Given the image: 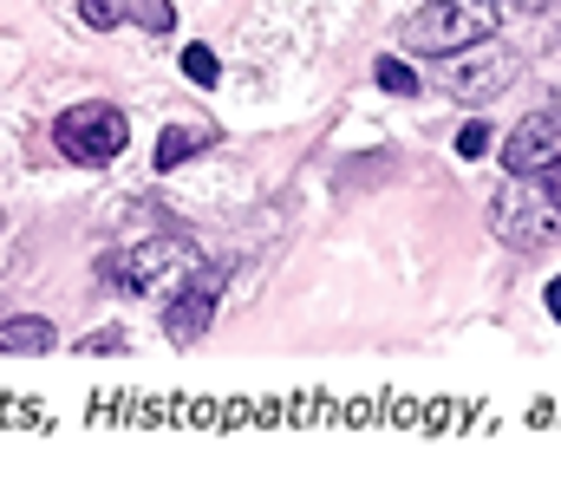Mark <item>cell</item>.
<instances>
[{"instance_id": "6da1fadb", "label": "cell", "mask_w": 561, "mask_h": 502, "mask_svg": "<svg viewBox=\"0 0 561 502\" xmlns=\"http://www.w3.org/2000/svg\"><path fill=\"white\" fill-rule=\"evenodd\" d=\"M496 20H503L496 0H424L399 26V46L419 59H444V53H463L477 39H496Z\"/></svg>"}, {"instance_id": "7a4b0ae2", "label": "cell", "mask_w": 561, "mask_h": 502, "mask_svg": "<svg viewBox=\"0 0 561 502\" xmlns=\"http://www.w3.org/2000/svg\"><path fill=\"white\" fill-rule=\"evenodd\" d=\"M516 72H523V59L510 53V46H496V39H477V46H463V53H444V72H437V92L444 99H457V105H490V99H503L510 85H516Z\"/></svg>"}, {"instance_id": "3957f363", "label": "cell", "mask_w": 561, "mask_h": 502, "mask_svg": "<svg viewBox=\"0 0 561 502\" xmlns=\"http://www.w3.org/2000/svg\"><path fill=\"white\" fill-rule=\"evenodd\" d=\"M53 144H59V157H72V163H112V157L131 144V125H125L118 105L85 99V105H66V112H59Z\"/></svg>"}, {"instance_id": "277c9868", "label": "cell", "mask_w": 561, "mask_h": 502, "mask_svg": "<svg viewBox=\"0 0 561 502\" xmlns=\"http://www.w3.org/2000/svg\"><path fill=\"white\" fill-rule=\"evenodd\" d=\"M490 229H496L516 254H542L561 236V216L549 209V196H542L536 183L516 176V183H503V196H496V209H490Z\"/></svg>"}, {"instance_id": "5b68a950", "label": "cell", "mask_w": 561, "mask_h": 502, "mask_svg": "<svg viewBox=\"0 0 561 502\" xmlns=\"http://www.w3.org/2000/svg\"><path fill=\"white\" fill-rule=\"evenodd\" d=\"M222 281H229V267H222V261H216V267H196V274L183 281V294L163 307V333H170V340H183V346H190V340H203V333H209V320H216Z\"/></svg>"}, {"instance_id": "8992f818", "label": "cell", "mask_w": 561, "mask_h": 502, "mask_svg": "<svg viewBox=\"0 0 561 502\" xmlns=\"http://www.w3.org/2000/svg\"><path fill=\"white\" fill-rule=\"evenodd\" d=\"M556 150H561V118L556 112H536V118H523V125L510 130V144H503V170H510V176H536Z\"/></svg>"}, {"instance_id": "52a82bcc", "label": "cell", "mask_w": 561, "mask_h": 502, "mask_svg": "<svg viewBox=\"0 0 561 502\" xmlns=\"http://www.w3.org/2000/svg\"><path fill=\"white\" fill-rule=\"evenodd\" d=\"M170 261H176V242L157 236V242H144V249H131V254H112V261H105V281H118L125 294H144Z\"/></svg>"}, {"instance_id": "ba28073f", "label": "cell", "mask_w": 561, "mask_h": 502, "mask_svg": "<svg viewBox=\"0 0 561 502\" xmlns=\"http://www.w3.org/2000/svg\"><path fill=\"white\" fill-rule=\"evenodd\" d=\"M53 327L46 320H0V353H20V360H39V353H53Z\"/></svg>"}, {"instance_id": "9c48e42d", "label": "cell", "mask_w": 561, "mask_h": 502, "mask_svg": "<svg viewBox=\"0 0 561 502\" xmlns=\"http://www.w3.org/2000/svg\"><path fill=\"white\" fill-rule=\"evenodd\" d=\"M216 144V130H203V125H176V130H163V144H157V170H176V163H190L196 150H209Z\"/></svg>"}, {"instance_id": "30bf717a", "label": "cell", "mask_w": 561, "mask_h": 502, "mask_svg": "<svg viewBox=\"0 0 561 502\" xmlns=\"http://www.w3.org/2000/svg\"><path fill=\"white\" fill-rule=\"evenodd\" d=\"M373 79H379L392 99H412V92H419V79H412V66H405V59H379V66H373Z\"/></svg>"}, {"instance_id": "8fae6325", "label": "cell", "mask_w": 561, "mask_h": 502, "mask_svg": "<svg viewBox=\"0 0 561 502\" xmlns=\"http://www.w3.org/2000/svg\"><path fill=\"white\" fill-rule=\"evenodd\" d=\"M183 72H190L196 85H216V79H222V59H216L209 46H183Z\"/></svg>"}, {"instance_id": "7c38bea8", "label": "cell", "mask_w": 561, "mask_h": 502, "mask_svg": "<svg viewBox=\"0 0 561 502\" xmlns=\"http://www.w3.org/2000/svg\"><path fill=\"white\" fill-rule=\"evenodd\" d=\"M79 13H85V26H118L131 13V0H79Z\"/></svg>"}, {"instance_id": "4fadbf2b", "label": "cell", "mask_w": 561, "mask_h": 502, "mask_svg": "<svg viewBox=\"0 0 561 502\" xmlns=\"http://www.w3.org/2000/svg\"><path fill=\"white\" fill-rule=\"evenodd\" d=\"M536 190L549 196V209H556V216H561V150H556V157H549V163H542V170H536Z\"/></svg>"}, {"instance_id": "5bb4252c", "label": "cell", "mask_w": 561, "mask_h": 502, "mask_svg": "<svg viewBox=\"0 0 561 502\" xmlns=\"http://www.w3.org/2000/svg\"><path fill=\"white\" fill-rule=\"evenodd\" d=\"M79 353H92V360H99V353H125V333H118V327H99V333L79 340Z\"/></svg>"}, {"instance_id": "9a60e30c", "label": "cell", "mask_w": 561, "mask_h": 502, "mask_svg": "<svg viewBox=\"0 0 561 502\" xmlns=\"http://www.w3.org/2000/svg\"><path fill=\"white\" fill-rule=\"evenodd\" d=\"M138 20L150 26V33H170V26H176V7H170V0H144Z\"/></svg>"}, {"instance_id": "2e32d148", "label": "cell", "mask_w": 561, "mask_h": 502, "mask_svg": "<svg viewBox=\"0 0 561 502\" xmlns=\"http://www.w3.org/2000/svg\"><path fill=\"white\" fill-rule=\"evenodd\" d=\"M483 150H490V125H483V118L457 130V157H483Z\"/></svg>"}, {"instance_id": "e0dca14e", "label": "cell", "mask_w": 561, "mask_h": 502, "mask_svg": "<svg viewBox=\"0 0 561 502\" xmlns=\"http://www.w3.org/2000/svg\"><path fill=\"white\" fill-rule=\"evenodd\" d=\"M503 7H516V13H556L561 0H503Z\"/></svg>"}, {"instance_id": "ac0fdd59", "label": "cell", "mask_w": 561, "mask_h": 502, "mask_svg": "<svg viewBox=\"0 0 561 502\" xmlns=\"http://www.w3.org/2000/svg\"><path fill=\"white\" fill-rule=\"evenodd\" d=\"M549 313L561 320V281H549Z\"/></svg>"}, {"instance_id": "d6986e66", "label": "cell", "mask_w": 561, "mask_h": 502, "mask_svg": "<svg viewBox=\"0 0 561 502\" xmlns=\"http://www.w3.org/2000/svg\"><path fill=\"white\" fill-rule=\"evenodd\" d=\"M0 223H7V209H0Z\"/></svg>"}, {"instance_id": "ffe728a7", "label": "cell", "mask_w": 561, "mask_h": 502, "mask_svg": "<svg viewBox=\"0 0 561 502\" xmlns=\"http://www.w3.org/2000/svg\"><path fill=\"white\" fill-rule=\"evenodd\" d=\"M556 118H561V105H556Z\"/></svg>"}]
</instances>
